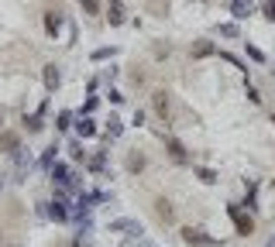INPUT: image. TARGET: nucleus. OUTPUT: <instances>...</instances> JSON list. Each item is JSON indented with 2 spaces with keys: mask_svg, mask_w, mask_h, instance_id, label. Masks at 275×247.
Returning a JSON list of instances; mask_svg holds the SVG:
<instances>
[{
  "mask_svg": "<svg viewBox=\"0 0 275 247\" xmlns=\"http://www.w3.org/2000/svg\"><path fill=\"white\" fill-rule=\"evenodd\" d=\"M248 100H251V103H261V96H258L255 86H248Z\"/></svg>",
  "mask_w": 275,
  "mask_h": 247,
  "instance_id": "29",
  "label": "nucleus"
},
{
  "mask_svg": "<svg viewBox=\"0 0 275 247\" xmlns=\"http://www.w3.org/2000/svg\"><path fill=\"white\" fill-rule=\"evenodd\" d=\"M59 83H62L59 65H45V86H48V90H59Z\"/></svg>",
  "mask_w": 275,
  "mask_h": 247,
  "instance_id": "9",
  "label": "nucleus"
},
{
  "mask_svg": "<svg viewBox=\"0 0 275 247\" xmlns=\"http://www.w3.org/2000/svg\"><path fill=\"white\" fill-rule=\"evenodd\" d=\"M244 52H248V58H251V62H265V52H261V48H255V45H248V41H244Z\"/></svg>",
  "mask_w": 275,
  "mask_h": 247,
  "instance_id": "19",
  "label": "nucleus"
},
{
  "mask_svg": "<svg viewBox=\"0 0 275 247\" xmlns=\"http://www.w3.org/2000/svg\"><path fill=\"white\" fill-rule=\"evenodd\" d=\"M117 55V48H97L93 52V62H107V58H114Z\"/></svg>",
  "mask_w": 275,
  "mask_h": 247,
  "instance_id": "21",
  "label": "nucleus"
},
{
  "mask_svg": "<svg viewBox=\"0 0 275 247\" xmlns=\"http://www.w3.org/2000/svg\"><path fill=\"white\" fill-rule=\"evenodd\" d=\"M69 120H73V114H69V110H62V114L55 117V127H59V131H65V127H69Z\"/></svg>",
  "mask_w": 275,
  "mask_h": 247,
  "instance_id": "23",
  "label": "nucleus"
},
{
  "mask_svg": "<svg viewBox=\"0 0 275 247\" xmlns=\"http://www.w3.org/2000/svg\"><path fill=\"white\" fill-rule=\"evenodd\" d=\"M217 31H220V35H224V38H237V35H241V28H237L234 21H231V24H220V28H217Z\"/></svg>",
  "mask_w": 275,
  "mask_h": 247,
  "instance_id": "18",
  "label": "nucleus"
},
{
  "mask_svg": "<svg viewBox=\"0 0 275 247\" xmlns=\"http://www.w3.org/2000/svg\"><path fill=\"white\" fill-rule=\"evenodd\" d=\"M107 134H110V137H120V134H124V120H120V117H110V120H107Z\"/></svg>",
  "mask_w": 275,
  "mask_h": 247,
  "instance_id": "14",
  "label": "nucleus"
},
{
  "mask_svg": "<svg viewBox=\"0 0 275 247\" xmlns=\"http://www.w3.org/2000/svg\"><path fill=\"white\" fill-rule=\"evenodd\" d=\"M231 14H234V21H244L251 14V0H231Z\"/></svg>",
  "mask_w": 275,
  "mask_h": 247,
  "instance_id": "8",
  "label": "nucleus"
},
{
  "mask_svg": "<svg viewBox=\"0 0 275 247\" xmlns=\"http://www.w3.org/2000/svg\"><path fill=\"white\" fill-rule=\"evenodd\" d=\"M196 179H199V182H207V186H214V182H217V172L214 169H196Z\"/></svg>",
  "mask_w": 275,
  "mask_h": 247,
  "instance_id": "17",
  "label": "nucleus"
},
{
  "mask_svg": "<svg viewBox=\"0 0 275 247\" xmlns=\"http://www.w3.org/2000/svg\"><path fill=\"white\" fill-rule=\"evenodd\" d=\"M55 223H62V220H69V209H65V199L62 196H55V203H48V209H45Z\"/></svg>",
  "mask_w": 275,
  "mask_h": 247,
  "instance_id": "7",
  "label": "nucleus"
},
{
  "mask_svg": "<svg viewBox=\"0 0 275 247\" xmlns=\"http://www.w3.org/2000/svg\"><path fill=\"white\" fill-rule=\"evenodd\" d=\"M79 4L86 7V14H100V4H97V0H79Z\"/></svg>",
  "mask_w": 275,
  "mask_h": 247,
  "instance_id": "25",
  "label": "nucleus"
},
{
  "mask_svg": "<svg viewBox=\"0 0 275 247\" xmlns=\"http://www.w3.org/2000/svg\"><path fill=\"white\" fill-rule=\"evenodd\" d=\"M182 240L189 247H217V240L210 237V233H203V230H196V227H186L182 230Z\"/></svg>",
  "mask_w": 275,
  "mask_h": 247,
  "instance_id": "1",
  "label": "nucleus"
},
{
  "mask_svg": "<svg viewBox=\"0 0 275 247\" xmlns=\"http://www.w3.org/2000/svg\"><path fill=\"white\" fill-rule=\"evenodd\" d=\"M127 169H131V172H141V169H145V158H141V154H131V158H127Z\"/></svg>",
  "mask_w": 275,
  "mask_h": 247,
  "instance_id": "22",
  "label": "nucleus"
},
{
  "mask_svg": "<svg viewBox=\"0 0 275 247\" xmlns=\"http://www.w3.org/2000/svg\"><path fill=\"white\" fill-rule=\"evenodd\" d=\"M155 213L162 216V220H172V206H169L165 199H155Z\"/></svg>",
  "mask_w": 275,
  "mask_h": 247,
  "instance_id": "15",
  "label": "nucleus"
},
{
  "mask_svg": "<svg viewBox=\"0 0 275 247\" xmlns=\"http://www.w3.org/2000/svg\"><path fill=\"white\" fill-rule=\"evenodd\" d=\"M169 7V0H152V11H165Z\"/></svg>",
  "mask_w": 275,
  "mask_h": 247,
  "instance_id": "30",
  "label": "nucleus"
},
{
  "mask_svg": "<svg viewBox=\"0 0 275 247\" xmlns=\"http://www.w3.org/2000/svg\"><path fill=\"white\" fill-rule=\"evenodd\" d=\"M24 124H28V131H31V134H38L41 127H45V124H41V114H35V117H24Z\"/></svg>",
  "mask_w": 275,
  "mask_h": 247,
  "instance_id": "20",
  "label": "nucleus"
},
{
  "mask_svg": "<svg viewBox=\"0 0 275 247\" xmlns=\"http://www.w3.org/2000/svg\"><path fill=\"white\" fill-rule=\"evenodd\" d=\"M227 213H231V220H234L237 233H244V237H248V233L255 230V220H251V216H244V213H241V209H237V206H231V209H227Z\"/></svg>",
  "mask_w": 275,
  "mask_h": 247,
  "instance_id": "2",
  "label": "nucleus"
},
{
  "mask_svg": "<svg viewBox=\"0 0 275 247\" xmlns=\"http://www.w3.org/2000/svg\"><path fill=\"white\" fill-rule=\"evenodd\" d=\"M69 154H73V158L79 161V158H83L86 151H83V144H79V141H73V144H69Z\"/></svg>",
  "mask_w": 275,
  "mask_h": 247,
  "instance_id": "26",
  "label": "nucleus"
},
{
  "mask_svg": "<svg viewBox=\"0 0 275 247\" xmlns=\"http://www.w3.org/2000/svg\"><path fill=\"white\" fill-rule=\"evenodd\" d=\"M272 247H275V240H272Z\"/></svg>",
  "mask_w": 275,
  "mask_h": 247,
  "instance_id": "32",
  "label": "nucleus"
},
{
  "mask_svg": "<svg viewBox=\"0 0 275 247\" xmlns=\"http://www.w3.org/2000/svg\"><path fill=\"white\" fill-rule=\"evenodd\" d=\"M45 31H48L52 38H55V35L62 31V18L55 14V11H52V14H45Z\"/></svg>",
  "mask_w": 275,
  "mask_h": 247,
  "instance_id": "10",
  "label": "nucleus"
},
{
  "mask_svg": "<svg viewBox=\"0 0 275 247\" xmlns=\"http://www.w3.org/2000/svg\"><path fill=\"white\" fill-rule=\"evenodd\" d=\"M155 110L162 117H169V96H165V93H155Z\"/></svg>",
  "mask_w": 275,
  "mask_h": 247,
  "instance_id": "16",
  "label": "nucleus"
},
{
  "mask_svg": "<svg viewBox=\"0 0 275 247\" xmlns=\"http://www.w3.org/2000/svg\"><path fill=\"white\" fill-rule=\"evenodd\" d=\"M165 151H169V158H172V161H186V158H189L179 137H165Z\"/></svg>",
  "mask_w": 275,
  "mask_h": 247,
  "instance_id": "5",
  "label": "nucleus"
},
{
  "mask_svg": "<svg viewBox=\"0 0 275 247\" xmlns=\"http://www.w3.org/2000/svg\"><path fill=\"white\" fill-rule=\"evenodd\" d=\"M217 48H214V41H196L193 45V58H207V55H214Z\"/></svg>",
  "mask_w": 275,
  "mask_h": 247,
  "instance_id": "11",
  "label": "nucleus"
},
{
  "mask_svg": "<svg viewBox=\"0 0 275 247\" xmlns=\"http://www.w3.org/2000/svg\"><path fill=\"white\" fill-rule=\"evenodd\" d=\"M103 161H107V158H103V154H97V158L90 161V169H93V172H100V169H103Z\"/></svg>",
  "mask_w": 275,
  "mask_h": 247,
  "instance_id": "27",
  "label": "nucleus"
},
{
  "mask_svg": "<svg viewBox=\"0 0 275 247\" xmlns=\"http://www.w3.org/2000/svg\"><path fill=\"white\" fill-rule=\"evenodd\" d=\"M110 233H141V223L131 220V216H120V220L110 223Z\"/></svg>",
  "mask_w": 275,
  "mask_h": 247,
  "instance_id": "3",
  "label": "nucleus"
},
{
  "mask_svg": "<svg viewBox=\"0 0 275 247\" xmlns=\"http://www.w3.org/2000/svg\"><path fill=\"white\" fill-rule=\"evenodd\" d=\"M52 182H55V186H62V189H65V186L73 189V175H69V169H65L62 161H55V165H52Z\"/></svg>",
  "mask_w": 275,
  "mask_h": 247,
  "instance_id": "6",
  "label": "nucleus"
},
{
  "mask_svg": "<svg viewBox=\"0 0 275 247\" xmlns=\"http://www.w3.org/2000/svg\"><path fill=\"white\" fill-rule=\"evenodd\" d=\"M110 24H114V28L124 24V4H120V0H110Z\"/></svg>",
  "mask_w": 275,
  "mask_h": 247,
  "instance_id": "12",
  "label": "nucleus"
},
{
  "mask_svg": "<svg viewBox=\"0 0 275 247\" xmlns=\"http://www.w3.org/2000/svg\"><path fill=\"white\" fill-rule=\"evenodd\" d=\"M55 151H59V148H48V151L41 154V165H45V169H48V165H52V161H55Z\"/></svg>",
  "mask_w": 275,
  "mask_h": 247,
  "instance_id": "24",
  "label": "nucleus"
},
{
  "mask_svg": "<svg viewBox=\"0 0 275 247\" xmlns=\"http://www.w3.org/2000/svg\"><path fill=\"white\" fill-rule=\"evenodd\" d=\"M0 151H4V154H18V151H21V141H18V134H11V131H0Z\"/></svg>",
  "mask_w": 275,
  "mask_h": 247,
  "instance_id": "4",
  "label": "nucleus"
},
{
  "mask_svg": "<svg viewBox=\"0 0 275 247\" xmlns=\"http://www.w3.org/2000/svg\"><path fill=\"white\" fill-rule=\"evenodd\" d=\"M0 124H4V114H0Z\"/></svg>",
  "mask_w": 275,
  "mask_h": 247,
  "instance_id": "31",
  "label": "nucleus"
},
{
  "mask_svg": "<svg viewBox=\"0 0 275 247\" xmlns=\"http://www.w3.org/2000/svg\"><path fill=\"white\" fill-rule=\"evenodd\" d=\"M76 131H79V137H93V134H97V124H93L90 117H83L76 124Z\"/></svg>",
  "mask_w": 275,
  "mask_h": 247,
  "instance_id": "13",
  "label": "nucleus"
},
{
  "mask_svg": "<svg viewBox=\"0 0 275 247\" xmlns=\"http://www.w3.org/2000/svg\"><path fill=\"white\" fill-rule=\"evenodd\" d=\"M265 18L275 21V0H268V4H265Z\"/></svg>",
  "mask_w": 275,
  "mask_h": 247,
  "instance_id": "28",
  "label": "nucleus"
}]
</instances>
